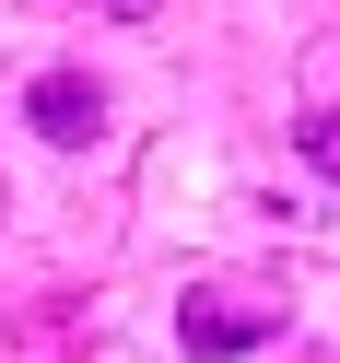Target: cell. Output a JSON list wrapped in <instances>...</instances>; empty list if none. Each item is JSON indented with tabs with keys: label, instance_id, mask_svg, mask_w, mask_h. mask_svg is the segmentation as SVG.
I'll list each match as a JSON object with an SVG mask.
<instances>
[{
	"label": "cell",
	"instance_id": "6da1fadb",
	"mask_svg": "<svg viewBox=\"0 0 340 363\" xmlns=\"http://www.w3.org/2000/svg\"><path fill=\"white\" fill-rule=\"evenodd\" d=\"M282 293H188L176 305V352L188 363H235V352H258V340H282Z\"/></svg>",
	"mask_w": 340,
	"mask_h": 363
},
{
	"label": "cell",
	"instance_id": "7a4b0ae2",
	"mask_svg": "<svg viewBox=\"0 0 340 363\" xmlns=\"http://www.w3.org/2000/svg\"><path fill=\"white\" fill-rule=\"evenodd\" d=\"M24 118H35V141H59V152H94L106 141V94L82 71H35L24 82Z\"/></svg>",
	"mask_w": 340,
	"mask_h": 363
},
{
	"label": "cell",
	"instance_id": "3957f363",
	"mask_svg": "<svg viewBox=\"0 0 340 363\" xmlns=\"http://www.w3.org/2000/svg\"><path fill=\"white\" fill-rule=\"evenodd\" d=\"M293 141H305V164L340 176V106H305V118H293Z\"/></svg>",
	"mask_w": 340,
	"mask_h": 363
},
{
	"label": "cell",
	"instance_id": "277c9868",
	"mask_svg": "<svg viewBox=\"0 0 340 363\" xmlns=\"http://www.w3.org/2000/svg\"><path fill=\"white\" fill-rule=\"evenodd\" d=\"M305 94H317V106H329V94H340V35H329V48H317V59H305Z\"/></svg>",
	"mask_w": 340,
	"mask_h": 363
},
{
	"label": "cell",
	"instance_id": "5b68a950",
	"mask_svg": "<svg viewBox=\"0 0 340 363\" xmlns=\"http://www.w3.org/2000/svg\"><path fill=\"white\" fill-rule=\"evenodd\" d=\"M94 12H118V24H153V12H165V0H94Z\"/></svg>",
	"mask_w": 340,
	"mask_h": 363
},
{
	"label": "cell",
	"instance_id": "8992f818",
	"mask_svg": "<svg viewBox=\"0 0 340 363\" xmlns=\"http://www.w3.org/2000/svg\"><path fill=\"white\" fill-rule=\"evenodd\" d=\"M0 211H12V199H0Z\"/></svg>",
	"mask_w": 340,
	"mask_h": 363
}]
</instances>
